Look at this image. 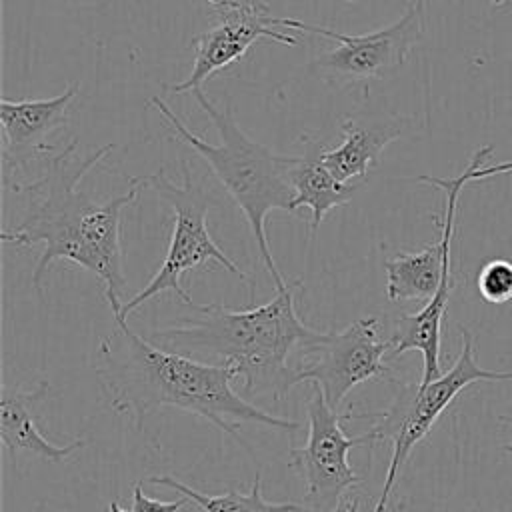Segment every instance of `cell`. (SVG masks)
<instances>
[{"label":"cell","instance_id":"2","mask_svg":"<svg viewBox=\"0 0 512 512\" xmlns=\"http://www.w3.org/2000/svg\"><path fill=\"white\" fill-rule=\"evenodd\" d=\"M96 374L110 406L130 416L136 430L158 408L200 416L238 442L240 424H262L290 434L302 428L300 422L274 416L236 394L234 364H208L166 350L136 334L126 318L114 316V330L100 340Z\"/></svg>","mask_w":512,"mask_h":512},{"label":"cell","instance_id":"18","mask_svg":"<svg viewBox=\"0 0 512 512\" xmlns=\"http://www.w3.org/2000/svg\"><path fill=\"white\" fill-rule=\"evenodd\" d=\"M188 502L190 500L186 496L180 500H172V502H162V500L150 498L148 494H144L142 482H138L132 490V512H178Z\"/></svg>","mask_w":512,"mask_h":512},{"label":"cell","instance_id":"10","mask_svg":"<svg viewBox=\"0 0 512 512\" xmlns=\"http://www.w3.org/2000/svg\"><path fill=\"white\" fill-rule=\"evenodd\" d=\"M298 350L304 364L294 368V386L318 384L328 406L338 410L354 386L388 372L384 358L392 342L380 338V320L366 316L344 330L320 332Z\"/></svg>","mask_w":512,"mask_h":512},{"label":"cell","instance_id":"1","mask_svg":"<svg viewBox=\"0 0 512 512\" xmlns=\"http://www.w3.org/2000/svg\"><path fill=\"white\" fill-rule=\"evenodd\" d=\"M76 148L78 140L72 138L58 154L46 158V170L38 180L14 184V192L26 196V212L22 222L6 228L0 238L14 246L42 244L32 272V288L38 296L44 294L42 282L52 264L68 260L100 278L104 298L116 310L126 286L120 244L122 210L136 200L144 178H130L126 192L96 202L78 190V184L114 150V144H104L82 160L74 158Z\"/></svg>","mask_w":512,"mask_h":512},{"label":"cell","instance_id":"20","mask_svg":"<svg viewBox=\"0 0 512 512\" xmlns=\"http://www.w3.org/2000/svg\"><path fill=\"white\" fill-rule=\"evenodd\" d=\"M334 512H362V504H360V498H356V496H344L342 500H340V504L336 506V510Z\"/></svg>","mask_w":512,"mask_h":512},{"label":"cell","instance_id":"12","mask_svg":"<svg viewBox=\"0 0 512 512\" xmlns=\"http://www.w3.org/2000/svg\"><path fill=\"white\" fill-rule=\"evenodd\" d=\"M80 92V84L72 82L54 98H26L0 100V120L4 134L2 158L6 170L26 166L36 158H50L56 150L48 136L66 126L70 106Z\"/></svg>","mask_w":512,"mask_h":512},{"label":"cell","instance_id":"21","mask_svg":"<svg viewBox=\"0 0 512 512\" xmlns=\"http://www.w3.org/2000/svg\"><path fill=\"white\" fill-rule=\"evenodd\" d=\"M498 420H500L502 424H508V426H512V414H500V416H498ZM504 450H506V452L512 456V444H506V446H504Z\"/></svg>","mask_w":512,"mask_h":512},{"label":"cell","instance_id":"23","mask_svg":"<svg viewBox=\"0 0 512 512\" xmlns=\"http://www.w3.org/2000/svg\"><path fill=\"white\" fill-rule=\"evenodd\" d=\"M342 2H360V0H342Z\"/></svg>","mask_w":512,"mask_h":512},{"label":"cell","instance_id":"22","mask_svg":"<svg viewBox=\"0 0 512 512\" xmlns=\"http://www.w3.org/2000/svg\"><path fill=\"white\" fill-rule=\"evenodd\" d=\"M108 512H128V510H124V508L120 506V502H118V500H112V502H110Z\"/></svg>","mask_w":512,"mask_h":512},{"label":"cell","instance_id":"6","mask_svg":"<svg viewBox=\"0 0 512 512\" xmlns=\"http://www.w3.org/2000/svg\"><path fill=\"white\" fill-rule=\"evenodd\" d=\"M460 354L454 364L428 384H398L394 400L384 412L360 414L354 418H378L370 432L374 442L390 440L392 454L386 468L382 492L372 512H386L394 484L410 456V452L428 436L440 414L452 404V400L470 384L476 382H506L512 380V372H496L478 366L474 336L468 328L460 326Z\"/></svg>","mask_w":512,"mask_h":512},{"label":"cell","instance_id":"16","mask_svg":"<svg viewBox=\"0 0 512 512\" xmlns=\"http://www.w3.org/2000/svg\"><path fill=\"white\" fill-rule=\"evenodd\" d=\"M150 484L156 486H166L172 490H178L184 494L192 504H196L204 512H306L302 504L296 502H270L262 494V476L256 472L254 482L250 492H238V490H228L224 494H204L188 484L180 482L178 478L164 474V476H150Z\"/></svg>","mask_w":512,"mask_h":512},{"label":"cell","instance_id":"8","mask_svg":"<svg viewBox=\"0 0 512 512\" xmlns=\"http://www.w3.org/2000/svg\"><path fill=\"white\" fill-rule=\"evenodd\" d=\"M422 16L424 0H414L396 22L366 34H344L294 18H278V24L334 40L336 48L312 58L310 70L322 80L340 86L394 76L422 38Z\"/></svg>","mask_w":512,"mask_h":512},{"label":"cell","instance_id":"14","mask_svg":"<svg viewBox=\"0 0 512 512\" xmlns=\"http://www.w3.org/2000/svg\"><path fill=\"white\" fill-rule=\"evenodd\" d=\"M48 382H38L30 390L2 388L0 400V440L10 454H28L44 462H64L76 450L86 446L84 438H76L64 446L50 442L36 426L34 406L48 394Z\"/></svg>","mask_w":512,"mask_h":512},{"label":"cell","instance_id":"3","mask_svg":"<svg viewBox=\"0 0 512 512\" xmlns=\"http://www.w3.org/2000/svg\"><path fill=\"white\" fill-rule=\"evenodd\" d=\"M302 282L288 280L276 296L250 310L220 304H190L192 314L172 326L154 330L150 340L186 356H208L230 362L242 378V392L282 400L294 388L290 354L320 332L306 326L296 312V290Z\"/></svg>","mask_w":512,"mask_h":512},{"label":"cell","instance_id":"9","mask_svg":"<svg viewBox=\"0 0 512 512\" xmlns=\"http://www.w3.org/2000/svg\"><path fill=\"white\" fill-rule=\"evenodd\" d=\"M352 414H338L330 408L320 386L312 384L306 400V444L290 448V466L296 468L306 484L302 506L306 512H334L346 492L356 486L362 476L350 466L348 452L374 442L372 432L346 436L342 420Z\"/></svg>","mask_w":512,"mask_h":512},{"label":"cell","instance_id":"19","mask_svg":"<svg viewBox=\"0 0 512 512\" xmlns=\"http://www.w3.org/2000/svg\"><path fill=\"white\" fill-rule=\"evenodd\" d=\"M214 14L218 12H236V10H248V12H270V6L264 0H204Z\"/></svg>","mask_w":512,"mask_h":512},{"label":"cell","instance_id":"11","mask_svg":"<svg viewBox=\"0 0 512 512\" xmlns=\"http://www.w3.org/2000/svg\"><path fill=\"white\" fill-rule=\"evenodd\" d=\"M214 24L194 38V60L190 74L174 84H164V90L172 94L194 92L202 88V84L218 70L228 68L236 60H240L252 44L262 38L296 46L298 40L278 30V16L272 12H218L214 14Z\"/></svg>","mask_w":512,"mask_h":512},{"label":"cell","instance_id":"24","mask_svg":"<svg viewBox=\"0 0 512 512\" xmlns=\"http://www.w3.org/2000/svg\"><path fill=\"white\" fill-rule=\"evenodd\" d=\"M494 2H500V0H494Z\"/></svg>","mask_w":512,"mask_h":512},{"label":"cell","instance_id":"4","mask_svg":"<svg viewBox=\"0 0 512 512\" xmlns=\"http://www.w3.org/2000/svg\"><path fill=\"white\" fill-rule=\"evenodd\" d=\"M492 146L478 148L468 166L452 178L418 176V182H426L440 188L446 196L444 214L440 220V236L436 242L416 252H396L384 260L386 270V296L390 302L424 300L426 304L416 314H404L396 320L390 336V358L404 352L418 350L422 354V378L420 384H428L438 378L440 372V342L442 324L446 316L448 298L454 288L452 276V242L456 232V212L462 190L476 180L492 178L512 172V160L484 166L492 156Z\"/></svg>","mask_w":512,"mask_h":512},{"label":"cell","instance_id":"17","mask_svg":"<svg viewBox=\"0 0 512 512\" xmlns=\"http://www.w3.org/2000/svg\"><path fill=\"white\" fill-rule=\"evenodd\" d=\"M476 288L484 302L506 304L512 300V258L486 260L476 276Z\"/></svg>","mask_w":512,"mask_h":512},{"label":"cell","instance_id":"15","mask_svg":"<svg viewBox=\"0 0 512 512\" xmlns=\"http://www.w3.org/2000/svg\"><path fill=\"white\" fill-rule=\"evenodd\" d=\"M302 154H298L290 168V182L294 186V212L298 208L310 210V234H314L324 216L342 204H348L366 180L342 182L324 164V142L308 134L302 138Z\"/></svg>","mask_w":512,"mask_h":512},{"label":"cell","instance_id":"13","mask_svg":"<svg viewBox=\"0 0 512 512\" xmlns=\"http://www.w3.org/2000/svg\"><path fill=\"white\" fill-rule=\"evenodd\" d=\"M410 126V118L350 116L342 122L344 140L336 148L324 150V164L342 182L368 180V172L380 164L382 152L398 140Z\"/></svg>","mask_w":512,"mask_h":512},{"label":"cell","instance_id":"7","mask_svg":"<svg viewBox=\"0 0 512 512\" xmlns=\"http://www.w3.org/2000/svg\"><path fill=\"white\" fill-rule=\"evenodd\" d=\"M144 186H150L164 202L170 204L174 212V228H172L166 256L158 272L148 280V284L140 292H136L130 300L122 302L120 308L112 310L116 318H128V314L136 310L140 304L168 290L174 292L180 302L190 306L192 298L180 284L182 274L210 260L218 262L234 276H240L244 280L248 278L236 266V262L228 258L224 250L212 240L208 232L210 198L206 190L194 182L190 164L186 160H182V184H176L174 180H170L164 168H160L158 172L144 178Z\"/></svg>","mask_w":512,"mask_h":512},{"label":"cell","instance_id":"5","mask_svg":"<svg viewBox=\"0 0 512 512\" xmlns=\"http://www.w3.org/2000/svg\"><path fill=\"white\" fill-rule=\"evenodd\" d=\"M192 94L212 120L220 138L218 144H210L194 134L162 98L152 96L150 104L166 120L172 134L204 158L214 176L238 204L254 236L260 260L274 280V288L282 290L286 288L288 280L280 274L270 252L266 238V216L272 210L294 212L292 202L296 192L290 182V168L296 156L278 154L252 140L236 122L230 104L224 108L216 106L202 88H196Z\"/></svg>","mask_w":512,"mask_h":512}]
</instances>
